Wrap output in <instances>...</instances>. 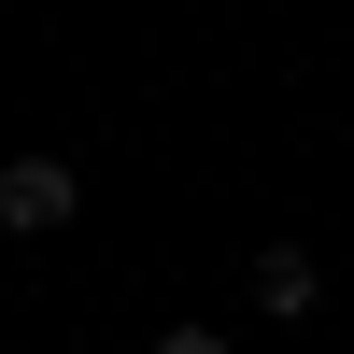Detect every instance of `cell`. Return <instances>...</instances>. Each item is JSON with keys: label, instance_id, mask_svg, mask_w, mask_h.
I'll use <instances>...</instances> for the list:
<instances>
[{"label": "cell", "instance_id": "obj_1", "mask_svg": "<svg viewBox=\"0 0 354 354\" xmlns=\"http://www.w3.org/2000/svg\"><path fill=\"white\" fill-rule=\"evenodd\" d=\"M71 213H85L71 156H15V170H0V227H15V241H57Z\"/></svg>", "mask_w": 354, "mask_h": 354}, {"label": "cell", "instance_id": "obj_2", "mask_svg": "<svg viewBox=\"0 0 354 354\" xmlns=\"http://www.w3.org/2000/svg\"><path fill=\"white\" fill-rule=\"evenodd\" d=\"M241 298L270 312V326H312V312H326V270H312V241H255V270H241Z\"/></svg>", "mask_w": 354, "mask_h": 354}, {"label": "cell", "instance_id": "obj_3", "mask_svg": "<svg viewBox=\"0 0 354 354\" xmlns=\"http://www.w3.org/2000/svg\"><path fill=\"white\" fill-rule=\"evenodd\" d=\"M156 354H227V340H213V326H170V340H156Z\"/></svg>", "mask_w": 354, "mask_h": 354}]
</instances>
